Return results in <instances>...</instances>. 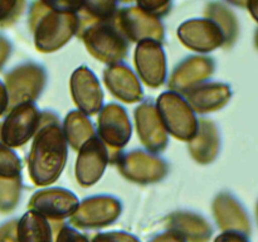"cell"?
Returning <instances> with one entry per match:
<instances>
[{
    "label": "cell",
    "mask_w": 258,
    "mask_h": 242,
    "mask_svg": "<svg viewBox=\"0 0 258 242\" xmlns=\"http://www.w3.org/2000/svg\"><path fill=\"white\" fill-rule=\"evenodd\" d=\"M35 110L29 103H22L10 111L3 123L0 140L8 146H19L32 136L35 128Z\"/></svg>",
    "instance_id": "6da1fadb"
},
{
    "label": "cell",
    "mask_w": 258,
    "mask_h": 242,
    "mask_svg": "<svg viewBox=\"0 0 258 242\" xmlns=\"http://www.w3.org/2000/svg\"><path fill=\"white\" fill-rule=\"evenodd\" d=\"M33 153L35 155L34 161H37V163L40 161V168L49 163L48 165H49L50 175H53V174L55 175L57 173L59 174L63 161H64L66 151L63 140L57 129H54V133L47 134V130L43 131L35 140Z\"/></svg>",
    "instance_id": "7a4b0ae2"
},
{
    "label": "cell",
    "mask_w": 258,
    "mask_h": 242,
    "mask_svg": "<svg viewBox=\"0 0 258 242\" xmlns=\"http://www.w3.org/2000/svg\"><path fill=\"white\" fill-rule=\"evenodd\" d=\"M18 242H52V232L43 217L28 212L17 223Z\"/></svg>",
    "instance_id": "3957f363"
},
{
    "label": "cell",
    "mask_w": 258,
    "mask_h": 242,
    "mask_svg": "<svg viewBox=\"0 0 258 242\" xmlns=\"http://www.w3.org/2000/svg\"><path fill=\"white\" fill-rule=\"evenodd\" d=\"M19 159L4 144H0V178H13L19 174Z\"/></svg>",
    "instance_id": "277c9868"
},
{
    "label": "cell",
    "mask_w": 258,
    "mask_h": 242,
    "mask_svg": "<svg viewBox=\"0 0 258 242\" xmlns=\"http://www.w3.org/2000/svg\"><path fill=\"white\" fill-rule=\"evenodd\" d=\"M17 184L14 180H4L0 178V211H9L14 206Z\"/></svg>",
    "instance_id": "5b68a950"
},
{
    "label": "cell",
    "mask_w": 258,
    "mask_h": 242,
    "mask_svg": "<svg viewBox=\"0 0 258 242\" xmlns=\"http://www.w3.org/2000/svg\"><path fill=\"white\" fill-rule=\"evenodd\" d=\"M93 242H140L131 234L121 233V232H112V233L97 234Z\"/></svg>",
    "instance_id": "8992f818"
},
{
    "label": "cell",
    "mask_w": 258,
    "mask_h": 242,
    "mask_svg": "<svg viewBox=\"0 0 258 242\" xmlns=\"http://www.w3.org/2000/svg\"><path fill=\"white\" fill-rule=\"evenodd\" d=\"M0 242H18L15 221H9L0 226Z\"/></svg>",
    "instance_id": "52a82bcc"
},
{
    "label": "cell",
    "mask_w": 258,
    "mask_h": 242,
    "mask_svg": "<svg viewBox=\"0 0 258 242\" xmlns=\"http://www.w3.org/2000/svg\"><path fill=\"white\" fill-rule=\"evenodd\" d=\"M18 7H19L18 3L0 2V24H4V23L12 20L17 13Z\"/></svg>",
    "instance_id": "ba28073f"
},
{
    "label": "cell",
    "mask_w": 258,
    "mask_h": 242,
    "mask_svg": "<svg viewBox=\"0 0 258 242\" xmlns=\"http://www.w3.org/2000/svg\"><path fill=\"white\" fill-rule=\"evenodd\" d=\"M57 242H88L83 234L71 228H63L57 237Z\"/></svg>",
    "instance_id": "9c48e42d"
},
{
    "label": "cell",
    "mask_w": 258,
    "mask_h": 242,
    "mask_svg": "<svg viewBox=\"0 0 258 242\" xmlns=\"http://www.w3.org/2000/svg\"><path fill=\"white\" fill-rule=\"evenodd\" d=\"M151 242H185V239L178 233V232H170V233L161 234L154 238Z\"/></svg>",
    "instance_id": "30bf717a"
},
{
    "label": "cell",
    "mask_w": 258,
    "mask_h": 242,
    "mask_svg": "<svg viewBox=\"0 0 258 242\" xmlns=\"http://www.w3.org/2000/svg\"><path fill=\"white\" fill-rule=\"evenodd\" d=\"M8 103H9V97H8V92L5 86L0 82V115L5 112L8 107Z\"/></svg>",
    "instance_id": "8fae6325"
},
{
    "label": "cell",
    "mask_w": 258,
    "mask_h": 242,
    "mask_svg": "<svg viewBox=\"0 0 258 242\" xmlns=\"http://www.w3.org/2000/svg\"><path fill=\"white\" fill-rule=\"evenodd\" d=\"M8 54H9V43L7 42L5 38H3L2 35H0V67L4 65Z\"/></svg>",
    "instance_id": "7c38bea8"
},
{
    "label": "cell",
    "mask_w": 258,
    "mask_h": 242,
    "mask_svg": "<svg viewBox=\"0 0 258 242\" xmlns=\"http://www.w3.org/2000/svg\"><path fill=\"white\" fill-rule=\"evenodd\" d=\"M216 242H242L238 237L232 236V234H222L218 238L216 239Z\"/></svg>",
    "instance_id": "4fadbf2b"
}]
</instances>
